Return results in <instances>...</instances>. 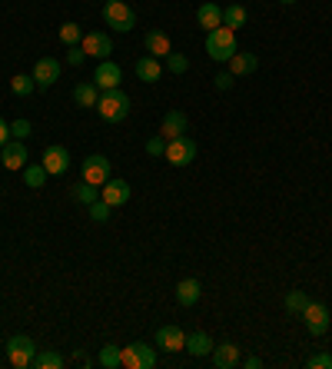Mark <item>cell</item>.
<instances>
[{
    "label": "cell",
    "mask_w": 332,
    "mask_h": 369,
    "mask_svg": "<svg viewBox=\"0 0 332 369\" xmlns=\"http://www.w3.org/2000/svg\"><path fill=\"white\" fill-rule=\"evenodd\" d=\"M96 113L106 120V123H124L130 117V97H126L124 90H104L100 100H96Z\"/></svg>",
    "instance_id": "6da1fadb"
},
{
    "label": "cell",
    "mask_w": 332,
    "mask_h": 369,
    "mask_svg": "<svg viewBox=\"0 0 332 369\" xmlns=\"http://www.w3.org/2000/svg\"><path fill=\"white\" fill-rule=\"evenodd\" d=\"M236 30L229 27H216L206 34V54L209 60H216V64H229L233 54H236Z\"/></svg>",
    "instance_id": "7a4b0ae2"
},
{
    "label": "cell",
    "mask_w": 332,
    "mask_h": 369,
    "mask_svg": "<svg viewBox=\"0 0 332 369\" xmlns=\"http://www.w3.org/2000/svg\"><path fill=\"white\" fill-rule=\"evenodd\" d=\"M104 20L106 27H114L116 34H130L136 27V10L126 0H104Z\"/></svg>",
    "instance_id": "3957f363"
},
{
    "label": "cell",
    "mask_w": 332,
    "mask_h": 369,
    "mask_svg": "<svg viewBox=\"0 0 332 369\" xmlns=\"http://www.w3.org/2000/svg\"><path fill=\"white\" fill-rule=\"evenodd\" d=\"M34 356H37V343L17 333V336H10L7 340V363L14 369H30L34 366Z\"/></svg>",
    "instance_id": "277c9868"
},
{
    "label": "cell",
    "mask_w": 332,
    "mask_h": 369,
    "mask_svg": "<svg viewBox=\"0 0 332 369\" xmlns=\"http://www.w3.org/2000/svg\"><path fill=\"white\" fill-rule=\"evenodd\" d=\"M156 350L146 346V343H130V346H120V366L124 369H153L156 366Z\"/></svg>",
    "instance_id": "5b68a950"
},
{
    "label": "cell",
    "mask_w": 332,
    "mask_h": 369,
    "mask_svg": "<svg viewBox=\"0 0 332 369\" xmlns=\"http://www.w3.org/2000/svg\"><path fill=\"white\" fill-rule=\"evenodd\" d=\"M196 140L193 136H176V140H166V163L170 166H190L196 160Z\"/></svg>",
    "instance_id": "8992f818"
},
{
    "label": "cell",
    "mask_w": 332,
    "mask_h": 369,
    "mask_svg": "<svg viewBox=\"0 0 332 369\" xmlns=\"http://www.w3.org/2000/svg\"><path fill=\"white\" fill-rule=\"evenodd\" d=\"M303 326H306V333L309 336H326L329 333V310H326V303H316V300H309V306H306L303 313Z\"/></svg>",
    "instance_id": "52a82bcc"
},
{
    "label": "cell",
    "mask_w": 332,
    "mask_h": 369,
    "mask_svg": "<svg viewBox=\"0 0 332 369\" xmlns=\"http://www.w3.org/2000/svg\"><path fill=\"white\" fill-rule=\"evenodd\" d=\"M80 173H84L86 183H94V186H104L110 176H114V170H110V160H106L104 153H90L80 163Z\"/></svg>",
    "instance_id": "ba28073f"
},
{
    "label": "cell",
    "mask_w": 332,
    "mask_h": 369,
    "mask_svg": "<svg viewBox=\"0 0 332 369\" xmlns=\"http://www.w3.org/2000/svg\"><path fill=\"white\" fill-rule=\"evenodd\" d=\"M80 47H84L86 57L110 60V54H114V40L106 37L104 30H90V34H84V40H80Z\"/></svg>",
    "instance_id": "9c48e42d"
},
{
    "label": "cell",
    "mask_w": 332,
    "mask_h": 369,
    "mask_svg": "<svg viewBox=\"0 0 332 369\" xmlns=\"http://www.w3.org/2000/svg\"><path fill=\"white\" fill-rule=\"evenodd\" d=\"M94 84L100 90H116L120 84H124V70H120V64H114V60H100L94 70Z\"/></svg>",
    "instance_id": "30bf717a"
},
{
    "label": "cell",
    "mask_w": 332,
    "mask_h": 369,
    "mask_svg": "<svg viewBox=\"0 0 332 369\" xmlns=\"http://www.w3.org/2000/svg\"><path fill=\"white\" fill-rule=\"evenodd\" d=\"M209 360H213V366L216 369H233L243 363V353H239V346L233 340H223L213 346V353H209Z\"/></svg>",
    "instance_id": "8fae6325"
},
{
    "label": "cell",
    "mask_w": 332,
    "mask_h": 369,
    "mask_svg": "<svg viewBox=\"0 0 332 369\" xmlns=\"http://www.w3.org/2000/svg\"><path fill=\"white\" fill-rule=\"evenodd\" d=\"M44 170H47L50 176H60V173H66L70 170V150L66 146H60V143H50L47 150H44Z\"/></svg>",
    "instance_id": "7c38bea8"
},
{
    "label": "cell",
    "mask_w": 332,
    "mask_h": 369,
    "mask_svg": "<svg viewBox=\"0 0 332 369\" xmlns=\"http://www.w3.org/2000/svg\"><path fill=\"white\" fill-rule=\"evenodd\" d=\"M27 146H24V140H7V143L0 146V163H4V170H24L27 166Z\"/></svg>",
    "instance_id": "4fadbf2b"
},
{
    "label": "cell",
    "mask_w": 332,
    "mask_h": 369,
    "mask_svg": "<svg viewBox=\"0 0 332 369\" xmlns=\"http://www.w3.org/2000/svg\"><path fill=\"white\" fill-rule=\"evenodd\" d=\"M130 183L126 180H116V176H110L104 186H100V200L104 203H110V206H124V203H130Z\"/></svg>",
    "instance_id": "5bb4252c"
},
{
    "label": "cell",
    "mask_w": 332,
    "mask_h": 369,
    "mask_svg": "<svg viewBox=\"0 0 332 369\" xmlns=\"http://www.w3.org/2000/svg\"><path fill=\"white\" fill-rule=\"evenodd\" d=\"M34 80H37L40 90L54 87L60 80V60L57 57H40L37 64H34Z\"/></svg>",
    "instance_id": "9a60e30c"
},
{
    "label": "cell",
    "mask_w": 332,
    "mask_h": 369,
    "mask_svg": "<svg viewBox=\"0 0 332 369\" xmlns=\"http://www.w3.org/2000/svg\"><path fill=\"white\" fill-rule=\"evenodd\" d=\"M160 133L166 136V140H176V136L190 133V120H186V113H183V110H166V117H163V123H160Z\"/></svg>",
    "instance_id": "2e32d148"
},
{
    "label": "cell",
    "mask_w": 332,
    "mask_h": 369,
    "mask_svg": "<svg viewBox=\"0 0 332 369\" xmlns=\"http://www.w3.org/2000/svg\"><path fill=\"white\" fill-rule=\"evenodd\" d=\"M143 47H146V54H150V57H156V60H166L173 54V44H170V37H166L163 30H146Z\"/></svg>",
    "instance_id": "e0dca14e"
},
{
    "label": "cell",
    "mask_w": 332,
    "mask_h": 369,
    "mask_svg": "<svg viewBox=\"0 0 332 369\" xmlns=\"http://www.w3.org/2000/svg\"><path fill=\"white\" fill-rule=\"evenodd\" d=\"M156 346L166 353H180L183 346H186V333H183L180 326H160V330H156Z\"/></svg>",
    "instance_id": "ac0fdd59"
},
{
    "label": "cell",
    "mask_w": 332,
    "mask_h": 369,
    "mask_svg": "<svg viewBox=\"0 0 332 369\" xmlns=\"http://www.w3.org/2000/svg\"><path fill=\"white\" fill-rule=\"evenodd\" d=\"M213 346H216V343H213V336H209V333L193 330L190 336H186V346H183V350L190 353L193 360H203V356H209V353H213Z\"/></svg>",
    "instance_id": "d6986e66"
},
{
    "label": "cell",
    "mask_w": 332,
    "mask_h": 369,
    "mask_svg": "<svg viewBox=\"0 0 332 369\" xmlns=\"http://www.w3.org/2000/svg\"><path fill=\"white\" fill-rule=\"evenodd\" d=\"M256 67H259V57H256V54H249V50H236L233 60H229V74H233V77L256 74Z\"/></svg>",
    "instance_id": "ffe728a7"
},
{
    "label": "cell",
    "mask_w": 332,
    "mask_h": 369,
    "mask_svg": "<svg viewBox=\"0 0 332 369\" xmlns=\"http://www.w3.org/2000/svg\"><path fill=\"white\" fill-rule=\"evenodd\" d=\"M196 24L203 30H216V27H223V7L219 4H199L196 7Z\"/></svg>",
    "instance_id": "44dd1931"
},
{
    "label": "cell",
    "mask_w": 332,
    "mask_h": 369,
    "mask_svg": "<svg viewBox=\"0 0 332 369\" xmlns=\"http://www.w3.org/2000/svg\"><path fill=\"white\" fill-rule=\"evenodd\" d=\"M163 77V64L156 57H140L136 60V80H143V84H156V80Z\"/></svg>",
    "instance_id": "7402d4cb"
},
{
    "label": "cell",
    "mask_w": 332,
    "mask_h": 369,
    "mask_svg": "<svg viewBox=\"0 0 332 369\" xmlns=\"http://www.w3.org/2000/svg\"><path fill=\"white\" fill-rule=\"evenodd\" d=\"M199 296H203L199 280H180L176 283V303H180V306H196Z\"/></svg>",
    "instance_id": "603a6c76"
},
{
    "label": "cell",
    "mask_w": 332,
    "mask_h": 369,
    "mask_svg": "<svg viewBox=\"0 0 332 369\" xmlns=\"http://www.w3.org/2000/svg\"><path fill=\"white\" fill-rule=\"evenodd\" d=\"M100 93H104V90L96 87V84H76L74 87V103L76 107H96V100H100Z\"/></svg>",
    "instance_id": "cb8c5ba5"
},
{
    "label": "cell",
    "mask_w": 332,
    "mask_h": 369,
    "mask_svg": "<svg viewBox=\"0 0 332 369\" xmlns=\"http://www.w3.org/2000/svg\"><path fill=\"white\" fill-rule=\"evenodd\" d=\"M223 27H229V30L246 27V7H243V4H229V7H223Z\"/></svg>",
    "instance_id": "d4e9b609"
},
{
    "label": "cell",
    "mask_w": 332,
    "mask_h": 369,
    "mask_svg": "<svg viewBox=\"0 0 332 369\" xmlns=\"http://www.w3.org/2000/svg\"><path fill=\"white\" fill-rule=\"evenodd\" d=\"M20 173H24V183L34 186V190H40V186L47 183V176H50L47 170H44V163H27Z\"/></svg>",
    "instance_id": "484cf974"
},
{
    "label": "cell",
    "mask_w": 332,
    "mask_h": 369,
    "mask_svg": "<svg viewBox=\"0 0 332 369\" xmlns=\"http://www.w3.org/2000/svg\"><path fill=\"white\" fill-rule=\"evenodd\" d=\"M66 360L54 350H37V356H34V369H60Z\"/></svg>",
    "instance_id": "4316f807"
},
{
    "label": "cell",
    "mask_w": 332,
    "mask_h": 369,
    "mask_svg": "<svg viewBox=\"0 0 332 369\" xmlns=\"http://www.w3.org/2000/svg\"><path fill=\"white\" fill-rule=\"evenodd\" d=\"M74 200L76 203H84V206H90V203H96L100 200V186H94V183H76L74 186Z\"/></svg>",
    "instance_id": "83f0119b"
},
{
    "label": "cell",
    "mask_w": 332,
    "mask_h": 369,
    "mask_svg": "<svg viewBox=\"0 0 332 369\" xmlns=\"http://www.w3.org/2000/svg\"><path fill=\"white\" fill-rule=\"evenodd\" d=\"M283 306H286V313H303L306 306H309V293L289 290V293H286V300H283Z\"/></svg>",
    "instance_id": "f1b7e54d"
},
{
    "label": "cell",
    "mask_w": 332,
    "mask_h": 369,
    "mask_svg": "<svg viewBox=\"0 0 332 369\" xmlns=\"http://www.w3.org/2000/svg\"><path fill=\"white\" fill-rule=\"evenodd\" d=\"M34 87H37L34 74H17V77L10 80V90H14L17 97H30V93H34Z\"/></svg>",
    "instance_id": "f546056e"
},
{
    "label": "cell",
    "mask_w": 332,
    "mask_h": 369,
    "mask_svg": "<svg viewBox=\"0 0 332 369\" xmlns=\"http://www.w3.org/2000/svg\"><path fill=\"white\" fill-rule=\"evenodd\" d=\"M60 40H64L66 47H76V44L84 40V30H80V24H74V20H70V24H64V27H60Z\"/></svg>",
    "instance_id": "4dcf8cb0"
},
{
    "label": "cell",
    "mask_w": 332,
    "mask_h": 369,
    "mask_svg": "<svg viewBox=\"0 0 332 369\" xmlns=\"http://www.w3.org/2000/svg\"><path fill=\"white\" fill-rule=\"evenodd\" d=\"M100 366L104 369H116L120 366V346H114V343H110V346H104V350H100Z\"/></svg>",
    "instance_id": "1f68e13d"
},
{
    "label": "cell",
    "mask_w": 332,
    "mask_h": 369,
    "mask_svg": "<svg viewBox=\"0 0 332 369\" xmlns=\"http://www.w3.org/2000/svg\"><path fill=\"white\" fill-rule=\"evenodd\" d=\"M110 213H114V206L104 203V200L90 203V220H94V223H106V220H110Z\"/></svg>",
    "instance_id": "d6a6232c"
},
{
    "label": "cell",
    "mask_w": 332,
    "mask_h": 369,
    "mask_svg": "<svg viewBox=\"0 0 332 369\" xmlns=\"http://www.w3.org/2000/svg\"><path fill=\"white\" fill-rule=\"evenodd\" d=\"M166 70L180 77V74H186V70H190V60L183 57V54H170V57H166Z\"/></svg>",
    "instance_id": "836d02e7"
},
{
    "label": "cell",
    "mask_w": 332,
    "mask_h": 369,
    "mask_svg": "<svg viewBox=\"0 0 332 369\" xmlns=\"http://www.w3.org/2000/svg\"><path fill=\"white\" fill-rule=\"evenodd\" d=\"M146 153L150 156H166V136L163 133L150 136V140H146Z\"/></svg>",
    "instance_id": "e575fe53"
},
{
    "label": "cell",
    "mask_w": 332,
    "mask_h": 369,
    "mask_svg": "<svg viewBox=\"0 0 332 369\" xmlns=\"http://www.w3.org/2000/svg\"><path fill=\"white\" fill-rule=\"evenodd\" d=\"M30 130H34V126H30V120H24V117L10 123V136H14V140H27Z\"/></svg>",
    "instance_id": "d590c367"
},
{
    "label": "cell",
    "mask_w": 332,
    "mask_h": 369,
    "mask_svg": "<svg viewBox=\"0 0 332 369\" xmlns=\"http://www.w3.org/2000/svg\"><path fill=\"white\" fill-rule=\"evenodd\" d=\"M306 369H332V353H316V356H309Z\"/></svg>",
    "instance_id": "8d00e7d4"
},
{
    "label": "cell",
    "mask_w": 332,
    "mask_h": 369,
    "mask_svg": "<svg viewBox=\"0 0 332 369\" xmlns=\"http://www.w3.org/2000/svg\"><path fill=\"white\" fill-rule=\"evenodd\" d=\"M213 84H216V90H229L233 84H236V77H233V74H229V67H226V70H219L216 77H213Z\"/></svg>",
    "instance_id": "74e56055"
},
{
    "label": "cell",
    "mask_w": 332,
    "mask_h": 369,
    "mask_svg": "<svg viewBox=\"0 0 332 369\" xmlns=\"http://www.w3.org/2000/svg\"><path fill=\"white\" fill-rule=\"evenodd\" d=\"M84 60H86V54H84V47H80V44L66 50V64H70V67H80Z\"/></svg>",
    "instance_id": "f35d334b"
},
{
    "label": "cell",
    "mask_w": 332,
    "mask_h": 369,
    "mask_svg": "<svg viewBox=\"0 0 332 369\" xmlns=\"http://www.w3.org/2000/svg\"><path fill=\"white\" fill-rule=\"evenodd\" d=\"M7 140H10V126H7V120L0 117V146L7 143Z\"/></svg>",
    "instance_id": "ab89813d"
},
{
    "label": "cell",
    "mask_w": 332,
    "mask_h": 369,
    "mask_svg": "<svg viewBox=\"0 0 332 369\" xmlns=\"http://www.w3.org/2000/svg\"><path fill=\"white\" fill-rule=\"evenodd\" d=\"M243 363H246V369H259V366H263V360H259V356H246Z\"/></svg>",
    "instance_id": "60d3db41"
},
{
    "label": "cell",
    "mask_w": 332,
    "mask_h": 369,
    "mask_svg": "<svg viewBox=\"0 0 332 369\" xmlns=\"http://www.w3.org/2000/svg\"><path fill=\"white\" fill-rule=\"evenodd\" d=\"M279 4H296V0H279Z\"/></svg>",
    "instance_id": "b9f144b4"
}]
</instances>
